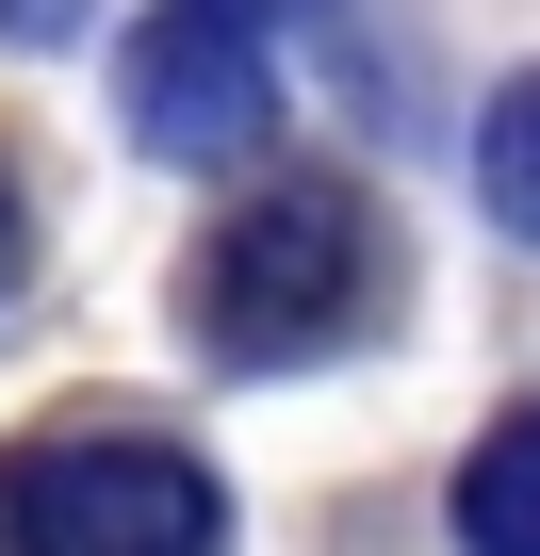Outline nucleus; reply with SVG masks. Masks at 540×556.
<instances>
[{
	"instance_id": "7ed1b4c3",
	"label": "nucleus",
	"mask_w": 540,
	"mask_h": 556,
	"mask_svg": "<svg viewBox=\"0 0 540 556\" xmlns=\"http://www.w3.org/2000/svg\"><path fill=\"white\" fill-rule=\"evenodd\" d=\"M115 99H131V148H148V164H246L262 115H279V66H262L246 17L164 0V17L131 34V66H115Z\"/></svg>"
},
{
	"instance_id": "0eeeda50",
	"label": "nucleus",
	"mask_w": 540,
	"mask_h": 556,
	"mask_svg": "<svg viewBox=\"0 0 540 556\" xmlns=\"http://www.w3.org/2000/svg\"><path fill=\"white\" fill-rule=\"evenodd\" d=\"M0 34H17V50H50V34H83V0H0Z\"/></svg>"
},
{
	"instance_id": "39448f33",
	"label": "nucleus",
	"mask_w": 540,
	"mask_h": 556,
	"mask_svg": "<svg viewBox=\"0 0 540 556\" xmlns=\"http://www.w3.org/2000/svg\"><path fill=\"white\" fill-rule=\"evenodd\" d=\"M475 197H491V229H507V245H540V66L475 115Z\"/></svg>"
},
{
	"instance_id": "20e7f679",
	"label": "nucleus",
	"mask_w": 540,
	"mask_h": 556,
	"mask_svg": "<svg viewBox=\"0 0 540 556\" xmlns=\"http://www.w3.org/2000/svg\"><path fill=\"white\" fill-rule=\"evenodd\" d=\"M459 540L475 556H540V409H491V442L459 458Z\"/></svg>"
},
{
	"instance_id": "423d86ee",
	"label": "nucleus",
	"mask_w": 540,
	"mask_h": 556,
	"mask_svg": "<svg viewBox=\"0 0 540 556\" xmlns=\"http://www.w3.org/2000/svg\"><path fill=\"white\" fill-rule=\"evenodd\" d=\"M17 278H34V180H17V148H0V312H17Z\"/></svg>"
},
{
	"instance_id": "f03ea898",
	"label": "nucleus",
	"mask_w": 540,
	"mask_h": 556,
	"mask_svg": "<svg viewBox=\"0 0 540 556\" xmlns=\"http://www.w3.org/2000/svg\"><path fill=\"white\" fill-rule=\"evenodd\" d=\"M0 556H229V491L164 426H34L0 458Z\"/></svg>"
},
{
	"instance_id": "f257e3e1",
	"label": "nucleus",
	"mask_w": 540,
	"mask_h": 556,
	"mask_svg": "<svg viewBox=\"0 0 540 556\" xmlns=\"http://www.w3.org/2000/svg\"><path fill=\"white\" fill-rule=\"evenodd\" d=\"M377 295H393V245H377V213H361L344 180H262V197L213 213V245L180 262V328H197V361H229V377H296V361L361 344Z\"/></svg>"
},
{
	"instance_id": "6e6552de",
	"label": "nucleus",
	"mask_w": 540,
	"mask_h": 556,
	"mask_svg": "<svg viewBox=\"0 0 540 556\" xmlns=\"http://www.w3.org/2000/svg\"><path fill=\"white\" fill-rule=\"evenodd\" d=\"M197 17H246V34H262V17H312V0H197Z\"/></svg>"
}]
</instances>
